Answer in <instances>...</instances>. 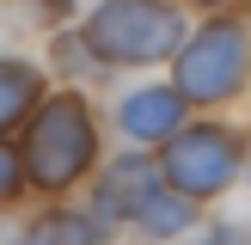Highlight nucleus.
<instances>
[{"mask_svg": "<svg viewBox=\"0 0 251 245\" xmlns=\"http://www.w3.org/2000/svg\"><path fill=\"white\" fill-rule=\"evenodd\" d=\"M98 141H92V117H86L80 98H49L37 110L31 135H25V172H31L43 190H61L74 184L86 166H92Z\"/></svg>", "mask_w": 251, "mask_h": 245, "instance_id": "nucleus-2", "label": "nucleus"}, {"mask_svg": "<svg viewBox=\"0 0 251 245\" xmlns=\"http://www.w3.org/2000/svg\"><path fill=\"white\" fill-rule=\"evenodd\" d=\"M178 110H184V92H172V86H141L135 98H123L117 122L135 141H159V135L178 129Z\"/></svg>", "mask_w": 251, "mask_h": 245, "instance_id": "nucleus-6", "label": "nucleus"}, {"mask_svg": "<svg viewBox=\"0 0 251 245\" xmlns=\"http://www.w3.org/2000/svg\"><path fill=\"white\" fill-rule=\"evenodd\" d=\"M12 190H19V159L0 147V196H12Z\"/></svg>", "mask_w": 251, "mask_h": 245, "instance_id": "nucleus-10", "label": "nucleus"}, {"mask_svg": "<svg viewBox=\"0 0 251 245\" xmlns=\"http://www.w3.org/2000/svg\"><path fill=\"white\" fill-rule=\"evenodd\" d=\"M31 98H37V74L25 68V61H6V55H0V129L19 122L25 110H31Z\"/></svg>", "mask_w": 251, "mask_h": 245, "instance_id": "nucleus-8", "label": "nucleus"}, {"mask_svg": "<svg viewBox=\"0 0 251 245\" xmlns=\"http://www.w3.org/2000/svg\"><path fill=\"white\" fill-rule=\"evenodd\" d=\"M190 202H196V196H178V202H172V196L159 190V196H153V202H147L135 220H141L147 233H178V227H190Z\"/></svg>", "mask_w": 251, "mask_h": 245, "instance_id": "nucleus-9", "label": "nucleus"}, {"mask_svg": "<svg viewBox=\"0 0 251 245\" xmlns=\"http://www.w3.org/2000/svg\"><path fill=\"white\" fill-rule=\"evenodd\" d=\"M159 196V166L153 159H141V153H129V159H117V166L104 172V190H98V208L104 215H123V220H135L147 202Z\"/></svg>", "mask_w": 251, "mask_h": 245, "instance_id": "nucleus-5", "label": "nucleus"}, {"mask_svg": "<svg viewBox=\"0 0 251 245\" xmlns=\"http://www.w3.org/2000/svg\"><path fill=\"white\" fill-rule=\"evenodd\" d=\"M208 245H251V233H239V227H215V233H208Z\"/></svg>", "mask_w": 251, "mask_h": 245, "instance_id": "nucleus-11", "label": "nucleus"}, {"mask_svg": "<svg viewBox=\"0 0 251 245\" xmlns=\"http://www.w3.org/2000/svg\"><path fill=\"white\" fill-rule=\"evenodd\" d=\"M86 43H92L98 61H159L184 43V19L166 6V0H104L86 24Z\"/></svg>", "mask_w": 251, "mask_h": 245, "instance_id": "nucleus-1", "label": "nucleus"}, {"mask_svg": "<svg viewBox=\"0 0 251 245\" xmlns=\"http://www.w3.org/2000/svg\"><path fill=\"white\" fill-rule=\"evenodd\" d=\"M239 172V141L221 129H190L166 147V178L178 184L184 196H215L227 190V178Z\"/></svg>", "mask_w": 251, "mask_h": 245, "instance_id": "nucleus-4", "label": "nucleus"}, {"mask_svg": "<svg viewBox=\"0 0 251 245\" xmlns=\"http://www.w3.org/2000/svg\"><path fill=\"white\" fill-rule=\"evenodd\" d=\"M12 245H98V227H92L86 215H68V208H55V215L31 220V227H25Z\"/></svg>", "mask_w": 251, "mask_h": 245, "instance_id": "nucleus-7", "label": "nucleus"}, {"mask_svg": "<svg viewBox=\"0 0 251 245\" xmlns=\"http://www.w3.org/2000/svg\"><path fill=\"white\" fill-rule=\"evenodd\" d=\"M251 74V37L239 24H208L178 49V92L184 98H233Z\"/></svg>", "mask_w": 251, "mask_h": 245, "instance_id": "nucleus-3", "label": "nucleus"}, {"mask_svg": "<svg viewBox=\"0 0 251 245\" xmlns=\"http://www.w3.org/2000/svg\"><path fill=\"white\" fill-rule=\"evenodd\" d=\"M208 6H221V0H208Z\"/></svg>", "mask_w": 251, "mask_h": 245, "instance_id": "nucleus-12", "label": "nucleus"}]
</instances>
